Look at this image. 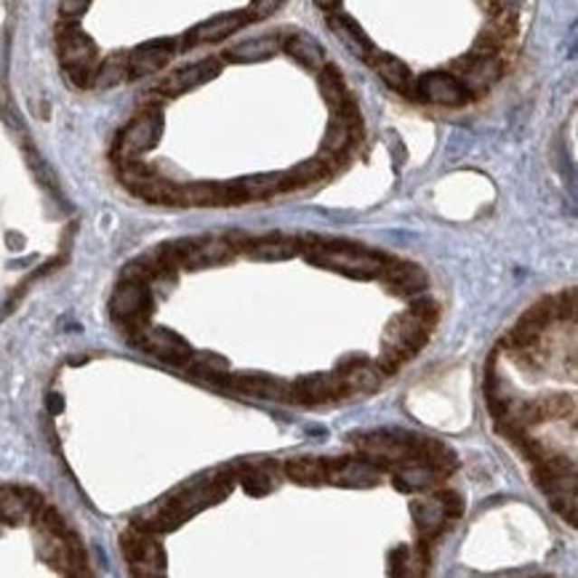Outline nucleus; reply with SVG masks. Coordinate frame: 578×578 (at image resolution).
<instances>
[{
  "mask_svg": "<svg viewBox=\"0 0 578 578\" xmlns=\"http://www.w3.org/2000/svg\"><path fill=\"white\" fill-rule=\"evenodd\" d=\"M41 507H43V498L30 488H16V485L0 488V523H8V526L33 523Z\"/></svg>",
  "mask_w": 578,
  "mask_h": 578,
  "instance_id": "15",
  "label": "nucleus"
},
{
  "mask_svg": "<svg viewBox=\"0 0 578 578\" xmlns=\"http://www.w3.org/2000/svg\"><path fill=\"white\" fill-rule=\"evenodd\" d=\"M280 5H283V0H251L248 16H251V22H253V19H267V16H272Z\"/></svg>",
  "mask_w": 578,
  "mask_h": 578,
  "instance_id": "40",
  "label": "nucleus"
},
{
  "mask_svg": "<svg viewBox=\"0 0 578 578\" xmlns=\"http://www.w3.org/2000/svg\"><path fill=\"white\" fill-rule=\"evenodd\" d=\"M219 384L230 386V389L248 394V397L290 400V384L275 379V376H264V374H230V376H222Z\"/></svg>",
  "mask_w": 578,
  "mask_h": 578,
  "instance_id": "19",
  "label": "nucleus"
},
{
  "mask_svg": "<svg viewBox=\"0 0 578 578\" xmlns=\"http://www.w3.org/2000/svg\"><path fill=\"white\" fill-rule=\"evenodd\" d=\"M242 187V193L248 200H264L283 190V174H259V176H248V179H238Z\"/></svg>",
  "mask_w": 578,
  "mask_h": 578,
  "instance_id": "33",
  "label": "nucleus"
},
{
  "mask_svg": "<svg viewBox=\"0 0 578 578\" xmlns=\"http://www.w3.org/2000/svg\"><path fill=\"white\" fill-rule=\"evenodd\" d=\"M430 328L416 320L411 312L397 315L394 320H389L384 331V341H382V355L376 360L379 371L389 376L394 371H400V365L405 360H411L413 355H419L424 349V344L430 341Z\"/></svg>",
  "mask_w": 578,
  "mask_h": 578,
  "instance_id": "4",
  "label": "nucleus"
},
{
  "mask_svg": "<svg viewBox=\"0 0 578 578\" xmlns=\"http://www.w3.org/2000/svg\"><path fill=\"white\" fill-rule=\"evenodd\" d=\"M442 475H437L434 469L419 464V461H411V464H403V467H394V475H392V485L400 488L403 493H419V490H430L440 482Z\"/></svg>",
  "mask_w": 578,
  "mask_h": 578,
  "instance_id": "28",
  "label": "nucleus"
},
{
  "mask_svg": "<svg viewBox=\"0 0 578 578\" xmlns=\"http://www.w3.org/2000/svg\"><path fill=\"white\" fill-rule=\"evenodd\" d=\"M408 312L416 317V320H422L430 331H432L434 326H437V320H440V304L434 301L432 296H413V301H411V307H408Z\"/></svg>",
  "mask_w": 578,
  "mask_h": 578,
  "instance_id": "36",
  "label": "nucleus"
},
{
  "mask_svg": "<svg viewBox=\"0 0 578 578\" xmlns=\"http://www.w3.org/2000/svg\"><path fill=\"white\" fill-rule=\"evenodd\" d=\"M286 475L296 485H323L326 482V459L296 456L286 461Z\"/></svg>",
  "mask_w": 578,
  "mask_h": 578,
  "instance_id": "31",
  "label": "nucleus"
},
{
  "mask_svg": "<svg viewBox=\"0 0 578 578\" xmlns=\"http://www.w3.org/2000/svg\"><path fill=\"white\" fill-rule=\"evenodd\" d=\"M341 397L344 394L334 374H315V376L296 379L290 384V400L301 405H326V403H336Z\"/></svg>",
  "mask_w": 578,
  "mask_h": 578,
  "instance_id": "20",
  "label": "nucleus"
},
{
  "mask_svg": "<svg viewBox=\"0 0 578 578\" xmlns=\"http://www.w3.org/2000/svg\"><path fill=\"white\" fill-rule=\"evenodd\" d=\"M241 482L245 493H251V496H267L275 490V478L261 467H248L241 475Z\"/></svg>",
  "mask_w": 578,
  "mask_h": 578,
  "instance_id": "34",
  "label": "nucleus"
},
{
  "mask_svg": "<svg viewBox=\"0 0 578 578\" xmlns=\"http://www.w3.org/2000/svg\"><path fill=\"white\" fill-rule=\"evenodd\" d=\"M323 11H338V5H341V0H315Z\"/></svg>",
  "mask_w": 578,
  "mask_h": 578,
  "instance_id": "42",
  "label": "nucleus"
},
{
  "mask_svg": "<svg viewBox=\"0 0 578 578\" xmlns=\"http://www.w3.org/2000/svg\"><path fill=\"white\" fill-rule=\"evenodd\" d=\"M280 49L286 51L290 59H296L301 67H307V70H320L326 64L323 46L315 38L304 35V33H290L289 38H283Z\"/></svg>",
  "mask_w": 578,
  "mask_h": 578,
  "instance_id": "27",
  "label": "nucleus"
},
{
  "mask_svg": "<svg viewBox=\"0 0 578 578\" xmlns=\"http://www.w3.org/2000/svg\"><path fill=\"white\" fill-rule=\"evenodd\" d=\"M328 24H331V30L336 33V38L346 46V49L352 51L357 59H363V62H368L371 56H374V51L376 46L371 43V38L365 35V30L352 19V16H346V14H338V11H331V16H328Z\"/></svg>",
  "mask_w": 578,
  "mask_h": 578,
  "instance_id": "24",
  "label": "nucleus"
},
{
  "mask_svg": "<svg viewBox=\"0 0 578 578\" xmlns=\"http://www.w3.org/2000/svg\"><path fill=\"white\" fill-rule=\"evenodd\" d=\"M389 573H394V576H408V573H413V549H408V546H397L392 554H389Z\"/></svg>",
  "mask_w": 578,
  "mask_h": 578,
  "instance_id": "37",
  "label": "nucleus"
},
{
  "mask_svg": "<svg viewBox=\"0 0 578 578\" xmlns=\"http://www.w3.org/2000/svg\"><path fill=\"white\" fill-rule=\"evenodd\" d=\"M382 280L392 293L397 296H405V298H413L419 293H424L427 289V275L419 264H411V261H389L384 272H382Z\"/></svg>",
  "mask_w": 578,
  "mask_h": 578,
  "instance_id": "23",
  "label": "nucleus"
},
{
  "mask_svg": "<svg viewBox=\"0 0 578 578\" xmlns=\"http://www.w3.org/2000/svg\"><path fill=\"white\" fill-rule=\"evenodd\" d=\"M552 301H554V317H563V320L576 317V290H565L560 298H552Z\"/></svg>",
  "mask_w": 578,
  "mask_h": 578,
  "instance_id": "39",
  "label": "nucleus"
},
{
  "mask_svg": "<svg viewBox=\"0 0 578 578\" xmlns=\"http://www.w3.org/2000/svg\"><path fill=\"white\" fill-rule=\"evenodd\" d=\"M328 171H331V166H328L326 160H320V157L307 160V163H301V166L290 168L289 174H283V190L289 193V190H298V187L315 185V182L326 179V176H328Z\"/></svg>",
  "mask_w": 578,
  "mask_h": 578,
  "instance_id": "32",
  "label": "nucleus"
},
{
  "mask_svg": "<svg viewBox=\"0 0 578 578\" xmlns=\"http://www.w3.org/2000/svg\"><path fill=\"white\" fill-rule=\"evenodd\" d=\"M123 557L134 576H163L166 573V552L157 544L152 530L134 526L120 535Z\"/></svg>",
  "mask_w": 578,
  "mask_h": 578,
  "instance_id": "6",
  "label": "nucleus"
},
{
  "mask_svg": "<svg viewBox=\"0 0 578 578\" xmlns=\"http://www.w3.org/2000/svg\"><path fill=\"white\" fill-rule=\"evenodd\" d=\"M413 99L430 101V104H440V107H464L472 94L464 86L461 78H456L453 72H427L416 81V94Z\"/></svg>",
  "mask_w": 578,
  "mask_h": 578,
  "instance_id": "10",
  "label": "nucleus"
},
{
  "mask_svg": "<svg viewBox=\"0 0 578 578\" xmlns=\"http://www.w3.org/2000/svg\"><path fill=\"white\" fill-rule=\"evenodd\" d=\"M422 437L424 434H408V432H368L349 437L355 450L360 456H365L368 461H374L379 469H394L411 461H419L422 453Z\"/></svg>",
  "mask_w": 578,
  "mask_h": 578,
  "instance_id": "3",
  "label": "nucleus"
},
{
  "mask_svg": "<svg viewBox=\"0 0 578 578\" xmlns=\"http://www.w3.org/2000/svg\"><path fill=\"white\" fill-rule=\"evenodd\" d=\"M91 0H62V14L70 16V19H78L89 11Z\"/></svg>",
  "mask_w": 578,
  "mask_h": 578,
  "instance_id": "41",
  "label": "nucleus"
},
{
  "mask_svg": "<svg viewBox=\"0 0 578 578\" xmlns=\"http://www.w3.org/2000/svg\"><path fill=\"white\" fill-rule=\"evenodd\" d=\"M317 72H320V91H323V97L331 104L334 112H344V109L355 107L352 94L346 89V81H344V75L338 72L334 64H323Z\"/></svg>",
  "mask_w": 578,
  "mask_h": 578,
  "instance_id": "30",
  "label": "nucleus"
},
{
  "mask_svg": "<svg viewBox=\"0 0 578 578\" xmlns=\"http://www.w3.org/2000/svg\"><path fill=\"white\" fill-rule=\"evenodd\" d=\"M298 251H301L298 241L280 238V235L261 238V241H253L245 245V253L251 259H256V261H286V259H293Z\"/></svg>",
  "mask_w": 578,
  "mask_h": 578,
  "instance_id": "29",
  "label": "nucleus"
},
{
  "mask_svg": "<svg viewBox=\"0 0 578 578\" xmlns=\"http://www.w3.org/2000/svg\"><path fill=\"white\" fill-rule=\"evenodd\" d=\"M251 22L248 11H227V14H219L203 24H197L193 33L187 35V43H219L235 33H241L242 27Z\"/></svg>",
  "mask_w": 578,
  "mask_h": 578,
  "instance_id": "22",
  "label": "nucleus"
},
{
  "mask_svg": "<svg viewBox=\"0 0 578 578\" xmlns=\"http://www.w3.org/2000/svg\"><path fill=\"white\" fill-rule=\"evenodd\" d=\"M301 248H304V256L309 264L346 275L352 280L382 278V272L392 261L379 251H368V248L349 245V242H315V245H301Z\"/></svg>",
  "mask_w": 578,
  "mask_h": 578,
  "instance_id": "2",
  "label": "nucleus"
},
{
  "mask_svg": "<svg viewBox=\"0 0 578 578\" xmlns=\"http://www.w3.org/2000/svg\"><path fill=\"white\" fill-rule=\"evenodd\" d=\"M411 512H413V520H416V528H419V538H427V541H434L450 523V517L442 509V504L437 501V496L424 498V501H413Z\"/></svg>",
  "mask_w": 578,
  "mask_h": 578,
  "instance_id": "26",
  "label": "nucleus"
},
{
  "mask_svg": "<svg viewBox=\"0 0 578 578\" xmlns=\"http://www.w3.org/2000/svg\"><path fill=\"white\" fill-rule=\"evenodd\" d=\"M368 64L376 70V75L384 81L392 91L413 99V94H416V78H413L411 67H408L403 59H397V56H392V53H384V51L376 49L374 51V56L368 59Z\"/></svg>",
  "mask_w": 578,
  "mask_h": 578,
  "instance_id": "21",
  "label": "nucleus"
},
{
  "mask_svg": "<svg viewBox=\"0 0 578 578\" xmlns=\"http://www.w3.org/2000/svg\"><path fill=\"white\" fill-rule=\"evenodd\" d=\"M552 317H554V301L552 298L535 301L528 312L520 317V323L509 331V336H507L504 344L509 349H515V352H530L538 344V338L544 336V331L552 323Z\"/></svg>",
  "mask_w": 578,
  "mask_h": 578,
  "instance_id": "11",
  "label": "nucleus"
},
{
  "mask_svg": "<svg viewBox=\"0 0 578 578\" xmlns=\"http://www.w3.org/2000/svg\"><path fill=\"white\" fill-rule=\"evenodd\" d=\"M283 38L278 35H261V38H251L245 43H238L232 49L224 51V62H235V64H256V62H267L280 51Z\"/></svg>",
  "mask_w": 578,
  "mask_h": 578,
  "instance_id": "25",
  "label": "nucleus"
},
{
  "mask_svg": "<svg viewBox=\"0 0 578 578\" xmlns=\"http://www.w3.org/2000/svg\"><path fill=\"white\" fill-rule=\"evenodd\" d=\"M49 408L53 411V413H59V411H62V397H59V394H51Z\"/></svg>",
  "mask_w": 578,
  "mask_h": 578,
  "instance_id": "43",
  "label": "nucleus"
},
{
  "mask_svg": "<svg viewBox=\"0 0 578 578\" xmlns=\"http://www.w3.org/2000/svg\"><path fill=\"white\" fill-rule=\"evenodd\" d=\"M56 46H59V62H62L70 83H75L78 89L94 86V75L99 67L97 43L78 24H67L59 30Z\"/></svg>",
  "mask_w": 578,
  "mask_h": 578,
  "instance_id": "5",
  "label": "nucleus"
},
{
  "mask_svg": "<svg viewBox=\"0 0 578 578\" xmlns=\"http://www.w3.org/2000/svg\"><path fill=\"white\" fill-rule=\"evenodd\" d=\"M456 67H459L461 81H464V86L469 89L472 97H475L478 91H485L488 86H493V83L498 81V75H501V62H498L496 53L488 56V53L472 51V53H467L461 62H456Z\"/></svg>",
  "mask_w": 578,
  "mask_h": 578,
  "instance_id": "18",
  "label": "nucleus"
},
{
  "mask_svg": "<svg viewBox=\"0 0 578 578\" xmlns=\"http://www.w3.org/2000/svg\"><path fill=\"white\" fill-rule=\"evenodd\" d=\"M174 53H176V41H171V38L142 43L139 49H134L126 56L128 78H145V75L157 72L160 67H166L174 59Z\"/></svg>",
  "mask_w": 578,
  "mask_h": 578,
  "instance_id": "17",
  "label": "nucleus"
},
{
  "mask_svg": "<svg viewBox=\"0 0 578 578\" xmlns=\"http://www.w3.org/2000/svg\"><path fill=\"white\" fill-rule=\"evenodd\" d=\"M219 72H222V62H219V59H203V62L187 64V67L176 70L174 75H168V78L157 86V91L166 94V97H182V94L193 91L197 86L213 81Z\"/></svg>",
  "mask_w": 578,
  "mask_h": 578,
  "instance_id": "16",
  "label": "nucleus"
},
{
  "mask_svg": "<svg viewBox=\"0 0 578 578\" xmlns=\"http://www.w3.org/2000/svg\"><path fill=\"white\" fill-rule=\"evenodd\" d=\"M382 469L368 461L365 456L360 459H326V482L338 488H374L379 485Z\"/></svg>",
  "mask_w": 578,
  "mask_h": 578,
  "instance_id": "12",
  "label": "nucleus"
},
{
  "mask_svg": "<svg viewBox=\"0 0 578 578\" xmlns=\"http://www.w3.org/2000/svg\"><path fill=\"white\" fill-rule=\"evenodd\" d=\"M232 490V478H216V480H205V482H194L190 488H185L179 496L168 498L166 504H160L155 509V515L145 520V523H137L142 528L152 530V533H171L176 530L182 523H187L190 517H194L197 512L224 501Z\"/></svg>",
  "mask_w": 578,
  "mask_h": 578,
  "instance_id": "1",
  "label": "nucleus"
},
{
  "mask_svg": "<svg viewBox=\"0 0 578 578\" xmlns=\"http://www.w3.org/2000/svg\"><path fill=\"white\" fill-rule=\"evenodd\" d=\"M533 482L546 498L576 490V461L565 456H544L533 467Z\"/></svg>",
  "mask_w": 578,
  "mask_h": 578,
  "instance_id": "13",
  "label": "nucleus"
},
{
  "mask_svg": "<svg viewBox=\"0 0 578 578\" xmlns=\"http://www.w3.org/2000/svg\"><path fill=\"white\" fill-rule=\"evenodd\" d=\"M126 75H128V70H126V59H118V56H112L109 62H104L101 67H97L94 86H97V89L115 86V83H120Z\"/></svg>",
  "mask_w": 578,
  "mask_h": 578,
  "instance_id": "35",
  "label": "nucleus"
},
{
  "mask_svg": "<svg viewBox=\"0 0 578 578\" xmlns=\"http://www.w3.org/2000/svg\"><path fill=\"white\" fill-rule=\"evenodd\" d=\"M434 496H437V501L442 504V509L448 512V517H450V520L461 517V512H464V501H461V496H459L456 490L442 488V490H434Z\"/></svg>",
  "mask_w": 578,
  "mask_h": 578,
  "instance_id": "38",
  "label": "nucleus"
},
{
  "mask_svg": "<svg viewBox=\"0 0 578 578\" xmlns=\"http://www.w3.org/2000/svg\"><path fill=\"white\" fill-rule=\"evenodd\" d=\"M152 290L147 289L145 280L137 278H123L109 298V315L128 328L145 326L147 317L152 315Z\"/></svg>",
  "mask_w": 578,
  "mask_h": 578,
  "instance_id": "7",
  "label": "nucleus"
},
{
  "mask_svg": "<svg viewBox=\"0 0 578 578\" xmlns=\"http://www.w3.org/2000/svg\"><path fill=\"white\" fill-rule=\"evenodd\" d=\"M131 331H134L131 341L139 349H145L147 355H152V357H157V360H163L168 365H176V368L193 363V346L179 334H174L168 328H147V326H137Z\"/></svg>",
  "mask_w": 578,
  "mask_h": 578,
  "instance_id": "9",
  "label": "nucleus"
},
{
  "mask_svg": "<svg viewBox=\"0 0 578 578\" xmlns=\"http://www.w3.org/2000/svg\"><path fill=\"white\" fill-rule=\"evenodd\" d=\"M160 137H163V112L160 109H145L118 137L115 155H118L120 163L123 160H137L139 155H145V152H149L152 147L157 145Z\"/></svg>",
  "mask_w": 578,
  "mask_h": 578,
  "instance_id": "8",
  "label": "nucleus"
},
{
  "mask_svg": "<svg viewBox=\"0 0 578 578\" xmlns=\"http://www.w3.org/2000/svg\"><path fill=\"white\" fill-rule=\"evenodd\" d=\"M334 376H336L344 397H349V394H371V392H376L382 386V382H384V374L379 371V365L371 363V360H365V357H349V360H344Z\"/></svg>",
  "mask_w": 578,
  "mask_h": 578,
  "instance_id": "14",
  "label": "nucleus"
}]
</instances>
